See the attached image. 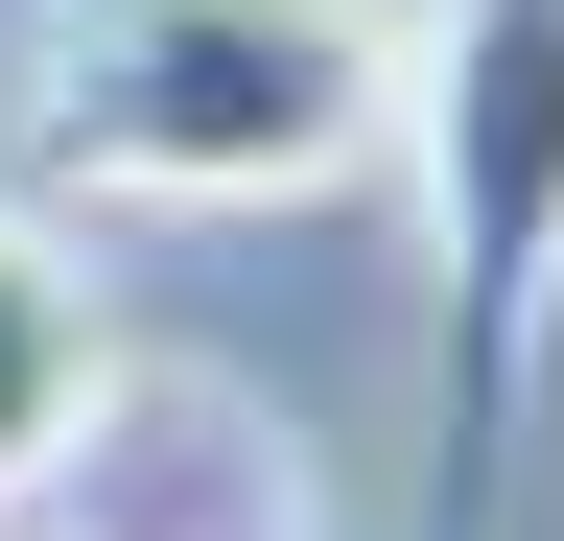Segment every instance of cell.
Masks as SVG:
<instances>
[{"label":"cell","mask_w":564,"mask_h":541,"mask_svg":"<svg viewBox=\"0 0 564 541\" xmlns=\"http://www.w3.org/2000/svg\"><path fill=\"white\" fill-rule=\"evenodd\" d=\"M400 165H423V541H518V400L564 329V0H423L400 24Z\"/></svg>","instance_id":"1"},{"label":"cell","mask_w":564,"mask_h":541,"mask_svg":"<svg viewBox=\"0 0 564 541\" xmlns=\"http://www.w3.org/2000/svg\"><path fill=\"white\" fill-rule=\"evenodd\" d=\"M400 142V0H47V188L306 213Z\"/></svg>","instance_id":"2"},{"label":"cell","mask_w":564,"mask_h":541,"mask_svg":"<svg viewBox=\"0 0 564 541\" xmlns=\"http://www.w3.org/2000/svg\"><path fill=\"white\" fill-rule=\"evenodd\" d=\"M95 400H118V306H95V259H70L47 213H0V518L70 470Z\"/></svg>","instance_id":"3"}]
</instances>
